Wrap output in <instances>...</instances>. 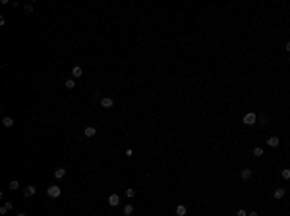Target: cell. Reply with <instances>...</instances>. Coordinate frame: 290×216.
<instances>
[{
	"label": "cell",
	"instance_id": "6da1fadb",
	"mask_svg": "<svg viewBox=\"0 0 290 216\" xmlns=\"http://www.w3.org/2000/svg\"><path fill=\"white\" fill-rule=\"evenodd\" d=\"M60 193H62V189H60L58 185H50V187L47 189V195H48L50 199H58V197H60Z\"/></svg>",
	"mask_w": 290,
	"mask_h": 216
},
{
	"label": "cell",
	"instance_id": "44dd1931",
	"mask_svg": "<svg viewBox=\"0 0 290 216\" xmlns=\"http://www.w3.org/2000/svg\"><path fill=\"white\" fill-rule=\"evenodd\" d=\"M134 195H136V189H132V187H130V189H126V197H130V199H132Z\"/></svg>",
	"mask_w": 290,
	"mask_h": 216
},
{
	"label": "cell",
	"instance_id": "8992f818",
	"mask_svg": "<svg viewBox=\"0 0 290 216\" xmlns=\"http://www.w3.org/2000/svg\"><path fill=\"white\" fill-rule=\"evenodd\" d=\"M81 75H83V68H81V66H73L72 68V77L76 79V77H81Z\"/></svg>",
	"mask_w": 290,
	"mask_h": 216
},
{
	"label": "cell",
	"instance_id": "7a4b0ae2",
	"mask_svg": "<svg viewBox=\"0 0 290 216\" xmlns=\"http://www.w3.org/2000/svg\"><path fill=\"white\" fill-rule=\"evenodd\" d=\"M255 122H257L255 112H248L246 116H244V124H246V125H255Z\"/></svg>",
	"mask_w": 290,
	"mask_h": 216
},
{
	"label": "cell",
	"instance_id": "2e32d148",
	"mask_svg": "<svg viewBox=\"0 0 290 216\" xmlns=\"http://www.w3.org/2000/svg\"><path fill=\"white\" fill-rule=\"evenodd\" d=\"M10 189H12V191L19 189V181H18V180H12V181H10Z\"/></svg>",
	"mask_w": 290,
	"mask_h": 216
},
{
	"label": "cell",
	"instance_id": "603a6c76",
	"mask_svg": "<svg viewBox=\"0 0 290 216\" xmlns=\"http://www.w3.org/2000/svg\"><path fill=\"white\" fill-rule=\"evenodd\" d=\"M25 12H27V14H31V12H33V6H31V4H29V6H25Z\"/></svg>",
	"mask_w": 290,
	"mask_h": 216
},
{
	"label": "cell",
	"instance_id": "9a60e30c",
	"mask_svg": "<svg viewBox=\"0 0 290 216\" xmlns=\"http://www.w3.org/2000/svg\"><path fill=\"white\" fill-rule=\"evenodd\" d=\"M2 124H4V128H12V125H14V120H12V118H4Z\"/></svg>",
	"mask_w": 290,
	"mask_h": 216
},
{
	"label": "cell",
	"instance_id": "8fae6325",
	"mask_svg": "<svg viewBox=\"0 0 290 216\" xmlns=\"http://www.w3.org/2000/svg\"><path fill=\"white\" fill-rule=\"evenodd\" d=\"M64 176H66V168H58V170H54V178H56V180H62Z\"/></svg>",
	"mask_w": 290,
	"mask_h": 216
},
{
	"label": "cell",
	"instance_id": "3957f363",
	"mask_svg": "<svg viewBox=\"0 0 290 216\" xmlns=\"http://www.w3.org/2000/svg\"><path fill=\"white\" fill-rule=\"evenodd\" d=\"M35 193H37L35 185H25V187H23V195H25V197H33Z\"/></svg>",
	"mask_w": 290,
	"mask_h": 216
},
{
	"label": "cell",
	"instance_id": "ba28073f",
	"mask_svg": "<svg viewBox=\"0 0 290 216\" xmlns=\"http://www.w3.org/2000/svg\"><path fill=\"white\" fill-rule=\"evenodd\" d=\"M83 133H85V137H95V135H97V128H93V125H87Z\"/></svg>",
	"mask_w": 290,
	"mask_h": 216
},
{
	"label": "cell",
	"instance_id": "4fadbf2b",
	"mask_svg": "<svg viewBox=\"0 0 290 216\" xmlns=\"http://www.w3.org/2000/svg\"><path fill=\"white\" fill-rule=\"evenodd\" d=\"M176 214H178V216H186V214H188V209H186L184 205H178V206H176Z\"/></svg>",
	"mask_w": 290,
	"mask_h": 216
},
{
	"label": "cell",
	"instance_id": "9c48e42d",
	"mask_svg": "<svg viewBox=\"0 0 290 216\" xmlns=\"http://www.w3.org/2000/svg\"><path fill=\"white\" fill-rule=\"evenodd\" d=\"M12 206H14V205H12V201L4 203V205L0 206V214H6V212H10V210H12Z\"/></svg>",
	"mask_w": 290,
	"mask_h": 216
},
{
	"label": "cell",
	"instance_id": "277c9868",
	"mask_svg": "<svg viewBox=\"0 0 290 216\" xmlns=\"http://www.w3.org/2000/svg\"><path fill=\"white\" fill-rule=\"evenodd\" d=\"M101 106H103V108H112L114 100L110 99V97H103V99H101Z\"/></svg>",
	"mask_w": 290,
	"mask_h": 216
},
{
	"label": "cell",
	"instance_id": "cb8c5ba5",
	"mask_svg": "<svg viewBox=\"0 0 290 216\" xmlns=\"http://www.w3.org/2000/svg\"><path fill=\"white\" fill-rule=\"evenodd\" d=\"M248 216H259V214H257L255 210H254V212H248Z\"/></svg>",
	"mask_w": 290,
	"mask_h": 216
},
{
	"label": "cell",
	"instance_id": "7402d4cb",
	"mask_svg": "<svg viewBox=\"0 0 290 216\" xmlns=\"http://www.w3.org/2000/svg\"><path fill=\"white\" fill-rule=\"evenodd\" d=\"M236 216H248V212H246V210H238V212H236Z\"/></svg>",
	"mask_w": 290,
	"mask_h": 216
},
{
	"label": "cell",
	"instance_id": "52a82bcc",
	"mask_svg": "<svg viewBox=\"0 0 290 216\" xmlns=\"http://www.w3.org/2000/svg\"><path fill=\"white\" fill-rule=\"evenodd\" d=\"M251 176H254V172H251V170H250V168H244V170H242V172H240V178H242V180H244V181H246V180H250V178H251Z\"/></svg>",
	"mask_w": 290,
	"mask_h": 216
},
{
	"label": "cell",
	"instance_id": "5b68a950",
	"mask_svg": "<svg viewBox=\"0 0 290 216\" xmlns=\"http://www.w3.org/2000/svg\"><path fill=\"white\" fill-rule=\"evenodd\" d=\"M108 205H110V206H118V205H120V197H118L116 193H112V195L108 197Z\"/></svg>",
	"mask_w": 290,
	"mask_h": 216
},
{
	"label": "cell",
	"instance_id": "ffe728a7",
	"mask_svg": "<svg viewBox=\"0 0 290 216\" xmlns=\"http://www.w3.org/2000/svg\"><path fill=\"white\" fill-rule=\"evenodd\" d=\"M259 125H267V116H265V114L259 116Z\"/></svg>",
	"mask_w": 290,
	"mask_h": 216
},
{
	"label": "cell",
	"instance_id": "7c38bea8",
	"mask_svg": "<svg viewBox=\"0 0 290 216\" xmlns=\"http://www.w3.org/2000/svg\"><path fill=\"white\" fill-rule=\"evenodd\" d=\"M284 193H286V191H284V187H277L273 195H275V199H283V197H284Z\"/></svg>",
	"mask_w": 290,
	"mask_h": 216
},
{
	"label": "cell",
	"instance_id": "484cf974",
	"mask_svg": "<svg viewBox=\"0 0 290 216\" xmlns=\"http://www.w3.org/2000/svg\"><path fill=\"white\" fill-rule=\"evenodd\" d=\"M16 216H27V214H23V212H19V214H16Z\"/></svg>",
	"mask_w": 290,
	"mask_h": 216
},
{
	"label": "cell",
	"instance_id": "30bf717a",
	"mask_svg": "<svg viewBox=\"0 0 290 216\" xmlns=\"http://www.w3.org/2000/svg\"><path fill=\"white\" fill-rule=\"evenodd\" d=\"M267 145L275 149V147H279V145H280V139H279V137H269V139H267Z\"/></svg>",
	"mask_w": 290,
	"mask_h": 216
},
{
	"label": "cell",
	"instance_id": "ac0fdd59",
	"mask_svg": "<svg viewBox=\"0 0 290 216\" xmlns=\"http://www.w3.org/2000/svg\"><path fill=\"white\" fill-rule=\"evenodd\" d=\"M280 176H283V180H290V170H288V168H284L283 172H280Z\"/></svg>",
	"mask_w": 290,
	"mask_h": 216
},
{
	"label": "cell",
	"instance_id": "d4e9b609",
	"mask_svg": "<svg viewBox=\"0 0 290 216\" xmlns=\"http://www.w3.org/2000/svg\"><path fill=\"white\" fill-rule=\"evenodd\" d=\"M284 48H286V50L290 52V41H288V43H286V46H284Z\"/></svg>",
	"mask_w": 290,
	"mask_h": 216
},
{
	"label": "cell",
	"instance_id": "d6986e66",
	"mask_svg": "<svg viewBox=\"0 0 290 216\" xmlns=\"http://www.w3.org/2000/svg\"><path fill=\"white\" fill-rule=\"evenodd\" d=\"M76 87V79H68L66 81V89H73Z\"/></svg>",
	"mask_w": 290,
	"mask_h": 216
},
{
	"label": "cell",
	"instance_id": "5bb4252c",
	"mask_svg": "<svg viewBox=\"0 0 290 216\" xmlns=\"http://www.w3.org/2000/svg\"><path fill=\"white\" fill-rule=\"evenodd\" d=\"M134 214V205H126L124 206V216H132Z\"/></svg>",
	"mask_w": 290,
	"mask_h": 216
},
{
	"label": "cell",
	"instance_id": "e0dca14e",
	"mask_svg": "<svg viewBox=\"0 0 290 216\" xmlns=\"http://www.w3.org/2000/svg\"><path fill=\"white\" fill-rule=\"evenodd\" d=\"M254 156H257V158L263 156V149H261V147H255V149H254Z\"/></svg>",
	"mask_w": 290,
	"mask_h": 216
},
{
	"label": "cell",
	"instance_id": "4316f807",
	"mask_svg": "<svg viewBox=\"0 0 290 216\" xmlns=\"http://www.w3.org/2000/svg\"><path fill=\"white\" fill-rule=\"evenodd\" d=\"M288 62H290V58H288Z\"/></svg>",
	"mask_w": 290,
	"mask_h": 216
}]
</instances>
